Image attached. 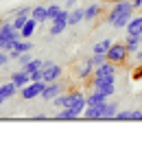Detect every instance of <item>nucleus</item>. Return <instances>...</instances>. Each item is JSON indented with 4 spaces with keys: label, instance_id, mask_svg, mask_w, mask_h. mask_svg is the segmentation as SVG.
<instances>
[{
    "label": "nucleus",
    "instance_id": "obj_1",
    "mask_svg": "<svg viewBox=\"0 0 142 153\" xmlns=\"http://www.w3.org/2000/svg\"><path fill=\"white\" fill-rule=\"evenodd\" d=\"M92 88H94L96 92H101L103 96H107V99H109V96L114 94V90H116V88H114V74H112V76H101V79H94Z\"/></svg>",
    "mask_w": 142,
    "mask_h": 153
},
{
    "label": "nucleus",
    "instance_id": "obj_2",
    "mask_svg": "<svg viewBox=\"0 0 142 153\" xmlns=\"http://www.w3.org/2000/svg\"><path fill=\"white\" fill-rule=\"evenodd\" d=\"M107 55V61H112V64H120V61L127 59V55H129V51H127L125 44H112L109 51L105 53Z\"/></svg>",
    "mask_w": 142,
    "mask_h": 153
},
{
    "label": "nucleus",
    "instance_id": "obj_3",
    "mask_svg": "<svg viewBox=\"0 0 142 153\" xmlns=\"http://www.w3.org/2000/svg\"><path fill=\"white\" fill-rule=\"evenodd\" d=\"M46 88V81H31L28 85L22 88V99H35V96H42Z\"/></svg>",
    "mask_w": 142,
    "mask_h": 153
},
{
    "label": "nucleus",
    "instance_id": "obj_4",
    "mask_svg": "<svg viewBox=\"0 0 142 153\" xmlns=\"http://www.w3.org/2000/svg\"><path fill=\"white\" fill-rule=\"evenodd\" d=\"M68 13L70 11H61V16L57 18V20H53V26H51V35H59V33H63V29L68 26Z\"/></svg>",
    "mask_w": 142,
    "mask_h": 153
},
{
    "label": "nucleus",
    "instance_id": "obj_5",
    "mask_svg": "<svg viewBox=\"0 0 142 153\" xmlns=\"http://www.w3.org/2000/svg\"><path fill=\"white\" fill-rule=\"evenodd\" d=\"M59 74H61V68L57 66V64H53V61H44V81L46 83L55 81Z\"/></svg>",
    "mask_w": 142,
    "mask_h": 153
},
{
    "label": "nucleus",
    "instance_id": "obj_6",
    "mask_svg": "<svg viewBox=\"0 0 142 153\" xmlns=\"http://www.w3.org/2000/svg\"><path fill=\"white\" fill-rule=\"evenodd\" d=\"M59 94H61V85L55 83V81H51V85H46L44 92H42V99L44 101H53L55 96H59Z\"/></svg>",
    "mask_w": 142,
    "mask_h": 153
},
{
    "label": "nucleus",
    "instance_id": "obj_7",
    "mask_svg": "<svg viewBox=\"0 0 142 153\" xmlns=\"http://www.w3.org/2000/svg\"><path fill=\"white\" fill-rule=\"evenodd\" d=\"M31 11H33V9H28V7H24V9H20V11H18L16 20H13V26H16L18 31H22V26L26 24V20L31 18Z\"/></svg>",
    "mask_w": 142,
    "mask_h": 153
},
{
    "label": "nucleus",
    "instance_id": "obj_8",
    "mask_svg": "<svg viewBox=\"0 0 142 153\" xmlns=\"http://www.w3.org/2000/svg\"><path fill=\"white\" fill-rule=\"evenodd\" d=\"M92 72H94V64H92V59L81 61L79 68H77V76H79V79H88Z\"/></svg>",
    "mask_w": 142,
    "mask_h": 153
},
{
    "label": "nucleus",
    "instance_id": "obj_9",
    "mask_svg": "<svg viewBox=\"0 0 142 153\" xmlns=\"http://www.w3.org/2000/svg\"><path fill=\"white\" fill-rule=\"evenodd\" d=\"M11 81L16 83L18 88H24V85H28L33 79H31V74H28L26 70H20V72H13V74H11Z\"/></svg>",
    "mask_w": 142,
    "mask_h": 153
},
{
    "label": "nucleus",
    "instance_id": "obj_10",
    "mask_svg": "<svg viewBox=\"0 0 142 153\" xmlns=\"http://www.w3.org/2000/svg\"><path fill=\"white\" fill-rule=\"evenodd\" d=\"M127 35H142V16L131 18V22L127 24Z\"/></svg>",
    "mask_w": 142,
    "mask_h": 153
},
{
    "label": "nucleus",
    "instance_id": "obj_11",
    "mask_svg": "<svg viewBox=\"0 0 142 153\" xmlns=\"http://www.w3.org/2000/svg\"><path fill=\"white\" fill-rule=\"evenodd\" d=\"M114 74V64L112 61H105L103 66L94 68V79H101V76H112Z\"/></svg>",
    "mask_w": 142,
    "mask_h": 153
},
{
    "label": "nucleus",
    "instance_id": "obj_12",
    "mask_svg": "<svg viewBox=\"0 0 142 153\" xmlns=\"http://www.w3.org/2000/svg\"><path fill=\"white\" fill-rule=\"evenodd\" d=\"M37 20H35V18H28L26 20V24L22 26V31H20V33H22V39H28V37H31L33 35V33H35V29H37Z\"/></svg>",
    "mask_w": 142,
    "mask_h": 153
},
{
    "label": "nucleus",
    "instance_id": "obj_13",
    "mask_svg": "<svg viewBox=\"0 0 142 153\" xmlns=\"http://www.w3.org/2000/svg\"><path fill=\"white\" fill-rule=\"evenodd\" d=\"M85 20V9H72L68 13V24L70 26H77L79 22H83Z\"/></svg>",
    "mask_w": 142,
    "mask_h": 153
},
{
    "label": "nucleus",
    "instance_id": "obj_14",
    "mask_svg": "<svg viewBox=\"0 0 142 153\" xmlns=\"http://www.w3.org/2000/svg\"><path fill=\"white\" fill-rule=\"evenodd\" d=\"M81 114L77 112L74 107H63V112H59L55 116V120H72V118H79Z\"/></svg>",
    "mask_w": 142,
    "mask_h": 153
},
{
    "label": "nucleus",
    "instance_id": "obj_15",
    "mask_svg": "<svg viewBox=\"0 0 142 153\" xmlns=\"http://www.w3.org/2000/svg\"><path fill=\"white\" fill-rule=\"evenodd\" d=\"M116 114H118V105H116V103H105V105H103V120H109V118L114 120Z\"/></svg>",
    "mask_w": 142,
    "mask_h": 153
},
{
    "label": "nucleus",
    "instance_id": "obj_16",
    "mask_svg": "<svg viewBox=\"0 0 142 153\" xmlns=\"http://www.w3.org/2000/svg\"><path fill=\"white\" fill-rule=\"evenodd\" d=\"M31 18H35L37 22H46L48 20V7H35L31 11Z\"/></svg>",
    "mask_w": 142,
    "mask_h": 153
},
{
    "label": "nucleus",
    "instance_id": "obj_17",
    "mask_svg": "<svg viewBox=\"0 0 142 153\" xmlns=\"http://www.w3.org/2000/svg\"><path fill=\"white\" fill-rule=\"evenodd\" d=\"M18 92V85L13 81H9V83H4V85H0V94L4 96V99H11L13 94Z\"/></svg>",
    "mask_w": 142,
    "mask_h": 153
},
{
    "label": "nucleus",
    "instance_id": "obj_18",
    "mask_svg": "<svg viewBox=\"0 0 142 153\" xmlns=\"http://www.w3.org/2000/svg\"><path fill=\"white\" fill-rule=\"evenodd\" d=\"M125 46H127V51H129V53H136L138 48L142 46V44H140V37H138V35H127Z\"/></svg>",
    "mask_w": 142,
    "mask_h": 153
},
{
    "label": "nucleus",
    "instance_id": "obj_19",
    "mask_svg": "<svg viewBox=\"0 0 142 153\" xmlns=\"http://www.w3.org/2000/svg\"><path fill=\"white\" fill-rule=\"evenodd\" d=\"M39 68H44V61H42V59H31L26 66H22V70H26L28 74H31L35 70H39Z\"/></svg>",
    "mask_w": 142,
    "mask_h": 153
},
{
    "label": "nucleus",
    "instance_id": "obj_20",
    "mask_svg": "<svg viewBox=\"0 0 142 153\" xmlns=\"http://www.w3.org/2000/svg\"><path fill=\"white\" fill-rule=\"evenodd\" d=\"M98 13H101V7L98 4H90L88 9H85V20H94Z\"/></svg>",
    "mask_w": 142,
    "mask_h": 153
},
{
    "label": "nucleus",
    "instance_id": "obj_21",
    "mask_svg": "<svg viewBox=\"0 0 142 153\" xmlns=\"http://www.w3.org/2000/svg\"><path fill=\"white\" fill-rule=\"evenodd\" d=\"M90 59H92V64H94V68H98V66H103L105 61H107V55H103V53H94Z\"/></svg>",
    "mask_w": 142,
    "mask_h": 153
},
{
    "label": "nucleus",
    "instance_id": "obj_22",
    "mask_svg": "<svg viewBox=\"0 0 142 153\" xmlns=\"http://www.w3.org/2000/svg\"><path fill=\"white\" fill-rule=\"evenodd\" d=\"M61 7L59 4H51V7H48V20H57V18H59L61 16Z\"/></svg>",
    "mask_w": 142,
    "mask_h": 153
},
{
    "label": "nucleus",
    "instance_id": "obj_23",
    "mask_svg": "<svg viewBox=\"0 0 142 153\" xmlns=\"http://www.w3.org/2000/svg\"><path fill=\"white\" fill-rule=\"evenodd\" d=\"M109 46H112V42L109 39H103V42H98V44H94V53H107L109 51Z\"/></svg>",
    "mask_w": 142,
    "mask_h": 153
},
{
    "label": "nucleus",
    "instance_id": "obj_24",
    "mask_svg": "<svg viewBox=\"0 0 142 153\" xmlns=\"http://www.w3.org/2000/svg\"><path fill=\"white\" fill-rule=\"evenodd\" d=\"M13 51H18L20 55H22V53H28V51H31V44H28V42L24 39H18V44H16V48H13Z\"/></svg>",
    "mask_w": 142,
    "mask_h": 153
},
{
    "label": "nucleus",
    "instance_id": "obj_25",
    "mask_svg": "<svg viewBox=\"0 0 142 153\" xmlns=\"http://www.w3.org/2000/svg\"><path fill=\"white\" fill-rule=\"evenodd\" d=\"M53 105H57V107H66V105H68V94L55 96V99H53Z\"/></svg>",
    "mask_w": 142,
    "mask_h": 153
},
{
    "label": "nucleus",
    "instance_id": "obj_26",
    "mask_svg": "<svg viewBox=\"0 0 142 153\" xmlns=\"http://www.w3.org/2000/svg\"><path fill=\"white\" fill-rule=\"evenodd\" d=\"M131 118H133V112L127 109V112H118L116 116H114V120H131Z\"/></svg>",
    "mask_w": 142,
    "mask_h": 153
},
{
    "label": "nucleus",
    "instance_id": "obj_27",
    "mask_svg": "<svg viewBox=\"0 0 142 153\" xmlns=\"http://www.w3.org/2000/svg\"><path fill=\"white\" fill-rule=\"evenodd\" d=\"M31 79H33V81H44V68H39V70L31 72Z\"/></svg>",
    "mask_w": 142,
    "mask_h": 153
},
{
    "label": "nucleus",
    "instance_id": "obj_28",
    "mask_svg": "<svg viewBox=\"0 0 142 153\" xmlns=\"http://www.w3.org/2000/svg\"><path fill=\"white\" fill-rule=\"evenodd\" d=\"M9 57H11V55H7L4 51H0V68H2V66H7V61H9Z\"/></svg>",
    "mask_w": 142,
    "mask_h": 153
},
{
    "label": "nucleus",
    "instance_id": "obj_29",
    "mask_svg": "<svg viewBox=\"0 0 142 153\" xmlns=\"http://www.w3.org/2000/svg\"><path fill=\"white\" fill-rule=\"evenodd\" d=\"M28 61H31V55H28V53H22V55H20V64H22V66H26Z\"/></svg>",
    "mask_w": 142,
    "mask_h": 153
},
{
    "label": "nucleus",
    "instance_id": "obj_30",
    "mask_svg": "<svg viewBox=\"0 0 142 153\" xmlns=\"http://www.w3.org/2000/svg\"><path fill=\"white\" fill-rule=\"evenodd\" d=\"M31 120H48V116L46 114H37V116H33Z\"/></svg>",
    "mask_w": 142,
    "mask_h": 153
},
{
    "label": "nucleus",
    "instance_id": "obj_31",
    "mask_svg": "<svg viewBox=\"0 0 142 153\" xmlns=\"http://www.w3.org/2000/svg\"><path fill=\"white\" fill-rule=\"evenodd\" d=\"M131 120H142V112H133V118Z\"/></svg>",
    "mask_w": 142,
    "mask_h": 153
},
{
    "label": "nucleus",
    "instance_id": "obj_32",
    "mask_svg": "<svg viewBox=\"0 0 142 153\" xmlns=\"http://www.w3.org/2000/svg\"><path fill=\"white\" fill-rule=\"evenodd\" d=\"M133 7H142V0H133Z\"/></svg>",
    "mask_w": 142,
    "mask_h": 153
},
{
    "label": "nucleus",
    "instance_id": "obj_33",
    "mask_svg": "<svg viewBox=\"0 0 142 153\" xmlns=\"http://www.w3.org/2000/svg\"><path fill=\"white\" fill-rule=\"evenodd\" d=\"M4 103H7V99H4L2 94H0V105H4Z\"/></svg>",
    "mask_w": 142,
    "mask_h": 153
},
{
    "label": "nucleus",
    "instance_id": "obj_34",
    "mask_svg": "<svg viewBox=\"0 0 142 153\" xmlns=\"http://www.w3.org/2000/svg\"><path fill=\"white\" fill-rule=\"evenodd\" d=\"M74 4V0H66V7H72Z\"/></svg>",
    "mask_w": 142,
    "mask_h": 153
},
{
    "label": "nucleus",
    "instance_id": "obj_35",
    "mask_svg": "<svg viewBox=\"0 0 142 153\" xmlns=\"http://www.w3.org/2000/svg\"><path fill=\"white\" fill-rule=\"evenodd\" d=\"M136 57H138V61H142V51H138V55H136Z\"/></svg>",
    "mask_w": 142,
    "mask_h": 153
},
{
    "label": "nucleus",
    "instance_id": "obj_36",
    "mask_svg": "<svg viewBox=\"0 0 142 153\" xmlns=\"http://www.w3.org/2000/svg\"><path fill=\"white\" fill-rule=\"evenodd\" d=\"M2 46H4V39H2V37H0V51H2Z\"/></svg>",
    "mask_w": 142,
    "mask_h": 153
},
{
    "label": "nucleus",
    "instance_id": "obj_37",
    "mask_svg": "<svg viewBox=\"0 0 142 153\" xmlns=\"http://www.w3.org/2000/svg\"><path fill=\"white\" fill-rule=\"evenodd\" d=\"M112 2H129V0H112Z\"/></svg>",
    "mask_w": 142,
    "mask_h": 153
},
{
    "label": "nucleus",
    "instance_id": "obj_38",
    "mask_svg": "<svg viewBox=\"0 0 142 153\" xmlns=\"http://www.w3.org/2000/svg\"><path fill=\"white\" fill-rule=\"evenodd\" d=\"M138 76H140V79H142V72H140V74H138Z\"/></svg>",
    "mask_w": 142,
    "mask_h": 153
},
{
    "label": "nucleus",
    "instance_id": "obj_39",
    "mask_svg": "<svg viewBox=\"0 0 142 153\" xmlns=\"http://www.w3.org/2000/svg\"><path fill=\"white\" fill-rule=\"evenodd\" d=\"M140 44H142V35H140Z\"/></svg>",
    "mask_w": 142,
    "mask_h": 153
}]
</instances>
